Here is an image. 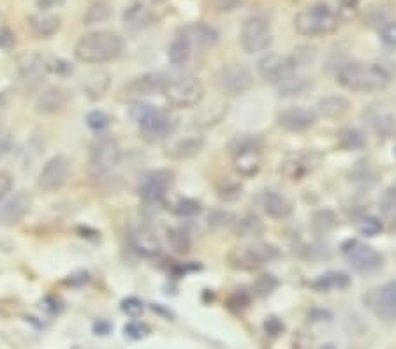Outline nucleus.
Wrapping results in <instances>:
<instances>
[{
	"mask_svg": "<svg viewBox=\"0 0 396 349\" xmlns=\"http://www.w3.org/2000/svg\"><path fill=\"white\" fill-rule=\"evenodd\" d=\"M336 81L340 87L351 92L375 94L391 85V73L381 64L349 62L336 71Z\"/></svg>",
	"mask_w": 396,
	"mask_h": 349,
	"instance_id": "1",
	"label": "nucleus"
},
{
	"mask_svg": "<svg viewBox=\"0 0 396 349\" xmlns=\"http://www.w3.org/2000/svg\"><path fill=\"white\" fill-rule=\"evenodd\" d=\"M130 117L139 126V136L146 143L164 142L180 126V117L171 108H157L152 104L136 103L130 108Z\"/></svg>",
	"mask_w": 396,
	"mask_h": 349,
	"instance_id": "2",
	"label": "nucleus"
},
{
	"mask_svg": "<svg viewBox=\"0 0 396 349\" xmlns=\"http://www.w3.org/2000/svg\"><path fill=\"white\" fill-rule=\"evenodd\" d=\"M123 39L113 31H94L81 35L74 44V57L83 64L97 65L119 58L123 51Z\"/></svg>",
	"mask_w": 396,
	"mask_h": 349,
	"instance_id": "3",
	"label": "nucleus"
},
{
	"mask_svg": "<svg viewBox=\"0 0 396 349\" xmlns=\"http://www.w3.org/2000/svg\"><path fill=\"white\" fill-rule=\"evenodd\" d=\"M338 15L328 4H313L294 16V31L303 37H324L338 28Z\"/></svg>",
	"mask_w": 396,
	"mask_h": 349,
	"instance_id": "4",
	"label": "nucleus"
},
{
	"mask_svg": "<svg viewBox=\"0 0 396 349\" xmlns=\"http://www.w3.org/2000/svg\"><path fill=\"white\" fill-rule=\"evenodd\" d=\"M232 166L245 178L255 177L263 166V139L257 136H238L229 143Z\"/></svg>",
	"mask_w": 396,
	"mask_h": 349,
	"instance_id": "5",
	"label": "nucleus"
},
{
	"mask_svg": "<svg viewBox=\"0 0 396 349\" xmlns=\"http://www.w3.org/2000/svg\"><path fill=\"white\" fill-rule=\"evenodd\" d=\"M280 257V250L266 242H254L243 247H234L227 254L229 265L236 270H259Z\"/></svg>",
	"mask_w": 396,
	"mask_h": 349,
	"instance_id": "6",
	"label": "nucleus"
},
{
	"mask_svg": "<svg viewBox=\"0 0 396 349\" xmlns=\"http://www.w3.org/2000/svg\"><path fill=\"white\" fill-rule=\"evenodd\" d=\"M162 94H164L171 106L194 108L205 99V85L196 76L169 78Z\"/></svg>",
	"mask_w": 396,
	"mask_h": 349,
	"instance_id": "7",
	"label": "nucleus"
},
{
	"mask_svg": "<svg viewBox=\"0 0 396 349\" xmlns=\"http://www.w3.org/2000/svg\"><path fill=\"white\" fill-rule=\"evenodd\" d=\"M342 254L358 273H374L384 265V256L375 247L351 238L342 244Z\"/></svg>",
	"mask_w": 396,
	"mask_h": 349,
	"instance_id": "8",
	"label": "nucleus"
},
{
	"mask_svg": "<svg viewBox=\"0 0 396 349\" xmlns=\"http://www.w3.org/2000/svg\"><path fill=\"white\" fill-rule=\"evenodd\" d=\"M240 42L247 53H261L266 51L273 42V34H271V25L266 16L252 15L241 25Z\"/></svg>",
	"mask_w": 396,
	"mask_h": 349,
	"instance_id": "9",
	"label": "nucleus"
},
{
	"mask_svg": "<svg viewBox=\"0 0 396 349\" xmlns=\"http://www.w3.org/2000/svg\"><path fill=\"white\" fill-rule=\"evenodd\" d=\"M217 89L221 94L227 97H238L252 89L254 85V74L247 65L232 62V64L222 65L215 78Z\"/></svg>",
	"mask_w": 396,
	"mask_h": 349,
	"instance_id": "10",
	"label": "nucleus"
},
{
	"mask_svg": "<svg viewBox=\"0 0 396 349\" xmlns=\"http://www.w3.org/2000/svg\"><path fill=\"white\" fill-rule=\"evenodd\" d=\"M298 65L296 55L270 53L257 62V73L266 83L280 85L296 74Z\"/></svg>",
	"mask_w": 396,
	"mask_h": 349,
	"instance_id": "11",
	"label": "nucleus"
},
{
	"mask_svg": "<svg viewBox=\"0 0 396 349\" xmlns=\"http://www.w3.org/2000/svg\"><path fill=\"white\" fill-rule=\"evenodd\" d=\"M122 159V150L117 139L110 138V136H101L90 146V168L96 173H107L119 164Z\"/></svg>",
	"mask_w": 396,
	"mask_h": 349,
	"instance_id": "12",
	"label": "nucleus"
},
{
	"mask_svg": "<svg viewBox=\"0 0 396 349\" xmlns=\"http://www.w3.org/2000/svg\"><path fill=\"white\" fill-rule=\"evenodd\" d=\"M160 2L162 0H134L132 4L127 6L122 15L123 25H126L127 31L139 32L155 24L157 19H159L157 6Z\"/></svg>",
	"mask_w": 396,
	"mask_h": 349,
	"instance_id": "13",
	"label": "nucleus"
},
{
	"mask_svg": "<svg viewBox=\"0 0 396 349\" xmlns=\"http://www.w3.org/2000/svg\"><path fill=\"white\" fill-rule=\"evenodd\" d=\"M175 182V173L169 169H155L148 171L139 182V196L146 203H160Z\"/></svg>",
	"mask_w": 396,
	"mask_h": 349,
	"instance_id": "14",
	"label": "nucleus"
},
{
	"mask_svg": "<svg viewBox=\"0 0 396 349\" xmlns=\"http://www.w3.org/2000/svg\"><path fill=\"white\" fill-rule=\"evenodd\" d=\"M69 171H71L69 159L64 158V155H55V158H51L50 161L42 166L41 171H39V189H42L44 192L60 191V189L67 184Z\"/></svg>",
	"mask_w": 396,
	"mask_h": 349,
	"instance_id": "15",
	"label": "nucleus"
},
{
	"mask_svg": "<svg viewBox=\"0 0 396 349\" xmlns=\"http://www.w3.org/2000/svg\"><path fill=\"white\" fill-rule=\"evenodd\" d=\"M278 126L289 133H305L310 127L316 126L317 113L305 106H289L284 108L277 115Z\"/></svg>",
	"mask_w": 396,
	"mask_h": 349,
	"instance_id": "16",
	"label": "nucleus"
},
{
	"mask_svg": "<svg viewBox=\"0 0 396 349\" xmlns=\"http://www.w3.org/2000/svg\"><path fill=\"white\" fill-rule=\"evenodd\" d=\"M361 119L379 139H388L396 133V117L381 106H368Z\"/></svg>",
	"mask_w": 396,
	"mask_h": 349,
	"instance_id": "17",
	"label": "nucleus"
},
{
	"mask_svg": "<svg viewBox=\"0 0 396 349\" xmlns=\"http://www.w3.org/2000/svg\"><path fill=\"white\" fill-rule=\"evenodd\" d=\"M375 316L384 323H396V279L386 282L374 293L372 305Z\"/></svg>",
	"mask_w": 396,
	"mask_h": 349,
	"instance_id": "18",
	"label": "nucleus"
},
{
	"mask_svg": "<svg viewBox=\"0 0 396 349\" xmlns=\"http://www.w3.org/2000/svg\"><path fill=\"white\" fill-rule=\"evenodd\" d=\"M71 101V92L64 87H48L35 99V112L39 115H57L64 112Z\"/></svg>",
	"mask_w": 396,
	"mask_h": 349,
	"instance_id": "19",
	"label": "nucleus"
},
{
	"mask_svg": "<svg viewBox=\"0 0 396 349\" xmlns=\"http://www.w3.org/2000/svg\"><path fill=\"white\" fill-rule=\"evenodd\" d=\"M168 74L164 73H145L141 76L134 78L129 85L126 87L127 96L132 97H143V96H153V94H162L166 89V85L169 81Z\"/></svg>",
	"mask_w": 396,
	"mask_h": 349,
	"instance_id": "20",
	"label": "nucleus"
},
{
	"mask_svg": "<svg viewBox=\"0 0 396 349\" xmlns=\"http://www.w3.org/2000/svg\"><path fill=\"white\" fill-rule=\"evenodd\" d=\"M32 208V198L25 191L16 192L11 196L6 203L0 205V224L4 226H12L18 224L19 221L25 219V215L31 212Z\"/></svg>",
	"mask_w": 396,
	"mask_h": 349,
	"instance_id": "21",
	"label": "nucleus"
},
{
	"mask_svg": "<svg viewBox=\"0 0 396 349\" xmlns=\"http://www.w3.org/2000/svg\"><path fill=\"white\" fill-rule=\"evenodd\" d=\"M319 162L320 155L316 154V152H301V154L287 158L286 161H284L280 171H282L289 180H303L309 173H312L313 169L319 166Z\"/></svg>",
	"mask_w": 396,
	"mask_h": 349,
	"instance_id": "22",
	"label": "nucleus"
},
{
	"mask_svg": "<svg viewBox=\"0 0 396 349\" xmlns=\"http://www.w3.org/2000/svg\"><path fill=\"white\" fill-rule=\"evenodd\" d=\"M180 32L189 39V42H191V46L194 51L214 48L218 42V37H221L217 28H214L208 24H203V22L185 25V27L180 28Z\"/></svg>",
	"mask_w": 396,
	"mask_h": 349,
	"instance_id": "23",
	"label": "nucleus"
},
{
	"mask_svg": "<svg viewBox=\"0 0 396 349\" xmlns=\"http://www.w3.org/2000/svg\"><path fill=\"white\" fill-rule=\"evenodd\" d=\"M257 201L263 207L264 214L268 217H271V219L282 221L293 214V203L287 200L286 196L277 191H263L259 194V198H257Z\"/></svg>",
	"mask_w": 396,
	"mask_h": 349,
	"instance_id": "24",
	"label": "nucleus"
},
{
	"mask_svg": "<svg viewBox=\"0 0 396 349\" xmlns=\"http://www.w3.org/2000/svg\"><path fill=\"white\" fill-rule=\"evenodd\" d=\"M130 244L136 249V253L143 254L146 257H155L160 254V240L155 231L150 226H139L130 233Z\"/></svg>",
	"mask_w": 396,
	"mask_h": 349,
	"instance_id": "25",
	"label": "nucleus"
},
{
	"mask_svg": "<svg viewBox=\"0 0 396 349\" xmlns=\"http://www.w3.org/2000/svg\"><path fill=\"white\" fill-rule=\"evenodd\" d=\"M205 138L203 136H185L182 139H176L171 146H168V155L169 159H191L198 155L205 146Z\"/></svg>",
	"mask_w": 396,
	"mask_h": 349,
	"instance_id": "26",
	"label": "nucleus"
},
{
	"mask_svg": "<svg viewBox=\"0 0 396 349\" xmlns=\"http://www.w3.org/2000/svg\"><path fill=\"white\" fill-rule=\"evenodd\" d=\"M192 53H194V50H192L189 39L185 37V35H183L180 31L176 32L175 37H173V41L169 42V46H168L169 62H171L173 65L187 64V62L191 60Z\"/></svg>",
	"mask_w": 396,
	"mask_h": 349,
	"instance_id": "27",
	"label": "nucleus"
},
{
	"mask_svg": "<svg viewBox=\"0 0 396 349\" xmlns=\"http://www.w3.org/2000/svg\"><path fill=\"white\" fill-rule=\"evenodd\" d=\"M110 83H111V74L107 73V71L104 69L94 71V73L88 74L87 80H85L83 83L85 94L94 101L101 99V97L107 92V89H110Z\"/></svg>",
	"mask_w": 396,
	"mask_h": 349,
	"instance_id": "28",
	"label": "nucleus"
},
{
	"mask_svg": "<svg viewBox=\"0 0 396 349\" xmlns=\"http://www.w3.org/2000/svg\"><path fill=\"white\" fill-rule=\"evenodd\" d=\"M28 27L37 37H51L60 28V18L51 15H34L28 18Z\"/></svg>",
	"mask_w": 396,
	"mask_h": 349,
	"instance_id": "29",
	"label": "nucleus"
},
{
	"mask_svg": "<svg viewBox=\"0 0 396 349\" xmlns=\"http://www.w3.org/2000/svg\"><path fill=\"white\" fill-rule=\"evenodd\" d=\"M349 108L351 104L342 96H326L317 103V110L320 112V115L328 117V119H340L349 112Z\"/></svg>",
	"mask_w": 396,
	"mask_h": 349,
	"instance_id": "30",
	"label": "nucleus"
},
{
	"mask_svg": "<svg viewBox=\"0 0 396 349\" xmlns=\"http://www.w3.org/2000/svg\"><path fill=\"white\" fill-rule=\"evenodd\" d=\"M351 286V277L345 272H328L313 280L312 288L317 291H332V289H347Z\"/></svg>",
	"mask_w": 396,
	"mask_h": 349,
	"instance_id": "31",
	"label": "nucleus"
},
{
	"mask_svg": "<svg viewBox=\"0 0 396 349\" xmlns=\"http://www.w3.org/2000/svg\"><path fill=\"white\" fill-rule=\"evenodd\" d=\"M42 69H46V62L44 57L35 51L32 53H23L21 57L18 58V71H19V76L21 78H34L41 73Z\"/></svg>",
	"mask_w": 396,
	"mask_h": 349,
	"instance_id": "32",
	"label": "nucleus"
},
{
	"mask_svg": "<svg viewBox=\"0 0 396 349\" xmlns=\"http://www.w3.org/2000/svg\"><path fill=\"white\" fill-rule=\"evenodd\" d=\"M338 146L342 150H361L366 146V138L361 130L356 129V127H345V129L340 130L338 135Z\"/></svg>",
	"mask_w": 396,
	"mask_h": 349,
	"instance_id": "33",
	"label": "nucleus"
},
{
	"mask_svg": "<svg viewBox=\"0 0 396 349\" xmlns=\"http://www.w3.org/2000/svg\"><path fill=\"white\" fill-rule=\"evenodd\" d=\"M168 244L175 253L178 254H187L191 250V235L183 228H169L168 230Z\"/></svg>",
	"mask_w": 396,
	"mask_h": 349,
	"instance_id": "34",
	"label": "nucleus"
},
{
	"mask_svg": "<svg viewBox=\"0 0 396 349\" xmlns=\"http://www.w3.org/2000/svg\"><path fill=\"white\" fill-rule=\"evenodd\" d=\"M264 231L263 223L259 221V217L248 214L245 215L243 219L238 221L236 224V235L241 238H248V237H261Z\"/></svg>",
	"mask_w": 396,
	"mask_h": 349,
	"instance_id": "35",
	"label": "nucleus"
},
{
	"mask_svg": "<svg viewBox=\"0 0 396 349\" xmlns=\"http://www.w3.org/2000/svg\"><path fill=\"white\" fill-rule=\"evenodd\" d=\"M278 87H280V97L301 96L305 90H309L312 87V81H309V78H296V74H294L293 78L280 83Z\"/></svg>",
	"mask_w": 396,
	"mask_h": 349,
	"instance_id": "36",
	"label": "nucleus"
},
{
	"mask_svg": "<svg viewBox=\"0 0 396 349\" xmlns=\"http://www.w3.org/2000/svg\"><path fill=\"white\" fill-rule=\"evenodd\" d=\"M379 207H381L384 217L396 219V185H391V187H388L382 192L381 200H379Z\"/></svg>",
	"mask_w": 396,
	"mask_h": 349,
	"instance_id": "37",
	"label": "nucleus"
},
{
	"mask_svg": "<svg viewBox=\"0 0 396 349\" xmlns=\"http://www.w3.org/2000/svg\"><path fill=\"white\" fill-rule=\"evenodd\" d=\"M111 16V8L104 2H97V4L92 6L87 12H85L83 19L87 25H94L99 24V22H106Z\"/></svg>",
	"mask_w": 396,
	"mask_h": 349,
	"instance_id": "38",
	"label": "nucleus"
},
{
	"mask_svg": "<svg viewBox=\"0 0 396 349\" xmlns=\"http://www.w3.org/2000/svg\"><path fill=\"white\" fill-rule=\"evenodd\" d=\"M173 212L180 217H194L201 212V203L196 200H191V198H182V200L176 201L173 205Z\"/></svg>",
	"mask_w": 396,
	"mask_h": 349,
	"instance_id": "39",
	"label": "nucleus"
},
{
	"mask_svg": "<svg viewBox=\"0 0 396 349\" xmlns=\"http://www.w3.org/2000/svg\"><path fill=\"white\" fill-rule=\"evenodd\" d=\"M278 284H280V282H278L277 277L271 275V273H264V275H261L259 279L255 280L254 291H255V295L268 296L278 288Z\"/></svg>",
	"mask_w": 396,
	"mask_h": 349,
	"instance_id": "40",
	"label": "nucleus"
},
{
	"mask_svg": "<svg viewBox=\"0 0 396 349\" xmlns=\"http://www.w3.org/2000/svg\"><path fill=\"white\" fill-rule=\"evenodd\" d=\"M359 233L365 235V237H377L382 233L384 226H382V221L374 217V215H368V217H363L361 223L358 226Z\"/></svg>",
	"mask_w": 396,
	"mask_h": 349,
	"instance_id": "41",
	"label": "nucleus"
},
{
	"mask_svg": "<svg viewBox=\"0 0 396 349\" xmlns=\"http://www.w3.org/2000/svg\"><path fill=\"white\" fill-rule=\"evenodd\" d=\"M123 334H126V337H129L130 341H141V339L148 337L150 328L145 323L132 321L123 326Z\"/></svg>",
	"mask_w": 396,
	"mask_h": 349,
	"instance_id": "42",
	"label": "nucleus"
},
{
	"mask_svg": "<svg viewBox=\"0 0 396 349\" xmlns=\"http://www.w3.org/2000/svg\"><path fill=\"white\" fill-rule=\"evenodd\" d=\"M120 309H122L123 314H127L129 318H132V319L141 318L143 312H145V305H143L141 300L136 298V296H129V298L123 300L122 305H120Z\"/></svg>",
	"mask_w": 396,
	"mask_h": 349,
	"instance_id": "43",
	"label": "nucleus"
},
{
	"mask_svg": "<svg viewBox=\"0 0 396 349\" xmlns=\"http://www.w3.org/2000/svg\"><path fill=\"white\" fill-rule=\"evenodd\" d=\"M381 41L386 50H396V22H386L381 25Z\"/></svg>",
	"mask_w": 396,
	"mask_h": 349,
	"instance_id": "44",
	"label": "nucleus"
},
{
	"mask_svg": "<svg viewBox=\"0 0 396 349\" xmlns=\"http://www.w3.org/2000/svg\"><path fill=\"white\" fill-rule=\"evenodd\" d=\"M250 293H247L245 289H238L234 295H231V298H229L227 302V307L231 309V311H243V309H247L248 305H250Z\"/></svg>",
	"mask_w": 396,
	"mask_h": 349,
	"instance_id": "45",
	"label": "nucleus"
},
{
	"mask_svg": "<svg viewBox=\"0 0 396 349\" xmlns=\"http://www.w3.org/2000/svg\"><path fill=\"white\" fill-rule=\"evenodd\" d=\"M110 117L106 115L104 112L101 110H96V112H90L87 115V126L90 127L92 130H103L110 126Z\"/></svg>",
	"mask_w": 396,
	"mask_h": 349,
	"instance_id": "46",
	"label": "nucleus"
},
{
	"mask_svg": "<svg viewBox=\"0 0 396 349\" xmlns=\"http://www.w3.org/2000/svg\"><path fill=\"white\" fill-rule=\"evenodd\" d=\"M16 46V35L6 25H0V50L11 51Z\"/></svg>",
	"mask_w": 396,
	"mask_h": 349,
	"instance_id": "47",
	"label": "nucleus"
},
{
	"mask_svg": "<svg viewBox=\"0 0 396 349\" xmlns=\"http://www.w3.org/2000/svg\"><path fill=\"white\" fill-rule=\"evenodd\" d=\"M264 330H266V334H270L271 337L280 335L284 332L282 319L277 318V316H268L266 321H264Z\"/></svg>",
	"mask_w": 396,
	"mask_h": 349,
	"instance_id": "48",
	"label": "nucleus"
},
{
	"mask_svg": "<svg viewBox=\"0 0 396 349\" xmlns=\"http://www.w3.org/2000/svg\"><path fill=\"white\" fill-rule=\"evenodd\" d=\"M241 2H243V0H209V4L221 12L234 11L238 6H241Z\"/></svg>",
	"mask_w": 396,
	"mask_h": 349,
	"instance_id": "49",
	"label": "nucleus"
},
{
	"mask_svg": "<svg viewBox=\"0 0 396 349\" xmlns=\"http://www.w3.org/2000/svg\"><path fill=\"white\" fill-rule=\"evenodd\" d=\"M12 177L9 171H0V200H4L6 196L11 192L12 189Z\"/></svg>",
	"mask_w": 396,
	"mask_h": 349,
	"instance_id": "50",
	"label": "nucleus"
},
{
	"mask_svg": "<svg viewBox=\"0 0 396 349\" xmlns=\"http://www.w3.org/2000/svg\"><path fill=\"white\" fill-rule=\"evenodd\" d=\"M11 133H9L6 127H0V154H2V152H8V150L11 148Z\"/></svg>",
	"mask_w": 396,
	"mask_h": 349,
	"instance_id": "51",
	"label": "nucleus"
},
{
	"mask_svg": "<svg viewBox=\"0 0 396 349\" xmlns=\"http://www.w3.org/2000/svg\"><path fill=\"white\" fill-rule=\"evenodd\" d=\"M64 2L65 0H35V6H37V9H41V11H51V9L55 8H60Z\"/></svg>",
	"mask_w": 396,
	"mask_h": 349,
	"instance_id": "52",
	"label": "nucleus"
},
{
	"mask_svg": "<svg viewBox=\"0 0 396 349\" xmlns=\"http://www.w3.org/2000/svg\"><path fill=\"white\" fill-rule=\"evenodd\" d=\"M359 0H340V11H356Z\"/></svg>",
	"mask_w": 396,
	"mask_h": 349,
	"instance_id": "53",
	"label": "nucleus"
},
{
	"mask_svg": "<svg viewBox=\"0 0 396 349\" xmlns=\"http://www.w3.org/2000/svg\"><path fill=\"white\" fill-rule=\"evenodd\" d=\"M94 330L97 332V335H106V334H110L111 325L107 321H99L96 326H94Z\"/></svg>",
	"mask_w": 396,
	"mask_h": 349,
	"instance_id": "54",
	"label": "nucleus"
},
{
	"mask_svg": "<svg viewBox=\"0 0 396 349\" xmlns=\"http://www.w3.org/2000/svg\"><path fill=\"white\" fill-rule=\"evenodd\" d=\"M395 158H396V148H395Z\"/></svg>",
	"mask_w": 396,
	"mask_h": 349,
	"instance_id": "55",
	"label": "nucleus"
}]
</instances>
